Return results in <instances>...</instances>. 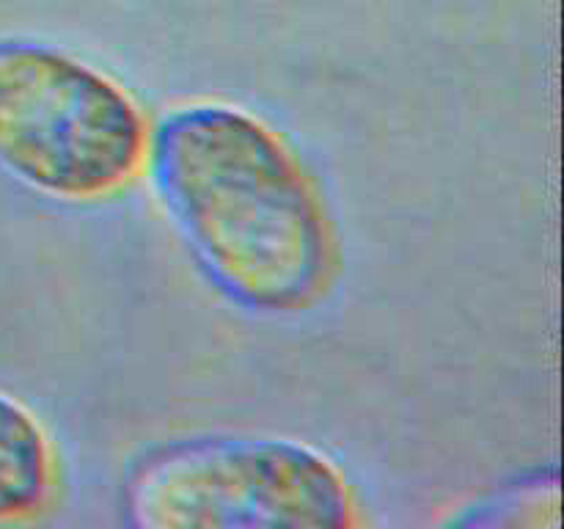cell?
<instances>
[{"label": "cell", "instance_id": "6da1fadb", "mask_svg": "<svg viewBox=\"0 0 564 529\" xmlns=\"http://www.w3.org/2000/svg\"><path fill=\"white\" fill-rule=\"evenodd\" d=\"M147 174L198 273L251 314L323 303L339 240L317 182L270 121L226 99L171 105L152 125Z\"/></svg>", "mask_w": 564, "mask_h": 529}, {"label": "cell", "instance_id": "7a4b0ae2", "mask_svg": "<svg viewBox=\"0 0 564 529\" xmlns=\"http://www.w3.org/2000/svg\"><path fill=\"white\" fill-rule=\"evenodd\" d=\"M152 121L102 66L36 39H0V171L61 204L119 196L147 171Z\"/></svg>", "mask_w": 564, "mask_h": 529}, {"label": "cell", "instance_id": "3957f363", "mask_svg": "<svg viewBox=\"0 0 564 529\" xmlns=\"http://www.w3.org/2000/svg\"><path fill=\"white\" fill-rule=\"evenodd\" d=\"M138 529H350L358 496L319 446L270 433L165 441L130 468L121 494Z\"/></svg>", "mask_w": 564, "mask_h": 529}, {"label": "cell", "instance_id": "277c9868", "mask_svg": "<svg viewBox=\"0 0 564 529\" xmlns=\"http://www.w3.org/2000/svg\"><path fill=\"white\" fill-rule=\"evenodd\" d=\"M58 452L36 411L0 389V527L36 521L58 494Z\"/></svg>", "mask_w": 564, "mask_h": 529}]
</instances>
